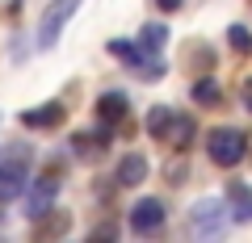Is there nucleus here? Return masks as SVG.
Masks as SVG:
<instances>
[{
  "label": "nucleus",
  "instance_id": "4",
  "mask_svg": "<svg viewBox=\"0 0 252 243\" xmlns=\"http://www.w3.org/2000/svg\"><path fill=\"white\" fill-rule=\"evenodd\" d=\"M55 197H59V176L46 172V176H38L34 185H26V214L30 218H46L55 210Z\"/></svg>",
  "mask_w": 252,
  "mask_h": 243
},
{
  "label": "nucleus",
  "instance_id": "11",
  "mask_svg": "<svg viewBox=\"0 0 252 243\" xmlns=\"http://www.w3.org/2000/svg\"><path fill=\"white\" fill-rule=\"evenodd\" d=\"M164 42H168V26H160V21H147V26L139 29V51L143 54H160Z\"/></svg>",
  "mask_w": 252,
  "mask_h": 243
},
{
  "label": "nucleus",
  "instance_id": "8",
  "mask_svg": "<svg viewBox=\"0 0 252 243\" xmlns=\"http://www.w3.org/2000/svg\"><path fill=\"white\" fill-rule=\"evenodd\" d=\"M118 185H143L147 180V155H139V151H126L122 160H118Z\"/></svg>",
  "mask_w": 252,
  "mask_h": 243
},
{
  "label": "nucleus",
  "instance_id": "17",
  "mask_svg": "<svg viewBox=\"0 0 252 243\" xmlns=\"http://www.w3.org/2000/svg\"><path fill=\"white\" fill-rule=\"evenodd\" d=\"M240 101H244V109H248V113H252V76H248V80H244V88H240Z\"/></svg>",
  "mask_w": 252,
  "mask_h": 243
},
{
  "label": "nucleus",
  "instance_id": "18",
  "mask_svg": "<svg viewBox=\"0 0 252 243\" xmlns=\"http://www.w3.org/2000/svg\"><path fill=\"white\" fill-rule=\"evenodd\" d=\"M181 4H185V0H156V9H160V13H177Z\"/></svg>",
  "mask_w": 252,
  "mask_h": 243
},
{
  "label": "nucleus",
  "instance_id": "16",
  "mask_svg": "<svg viewBox=\"0 0 252 243\" xmlns=\"http://www.w3.org/2000/svg\"><path fill=\"white\" fill-rule=\"evenodd\" d=\"M227 42H231L235 54H248V51H252V34H248L244 26H231V29H227Z\"/></svg>",
  "mask_w": 252,
  "mask_h": 243
},
{
  "label": "nucleus",
  "instance_id": "7",
  "mask_svg": "<svg viewBox=\"0 0 252 243\" xmlns=\"http://www.w3.org/2000/svg\"><path fill=\"white\" fill-rule=\"evenodd\" d=\"M63 101H46V105H38V109H26L21 113V126H30V130H51V126H59L63 122Z\"/></svg>",
  "mask_w": 252,
  "mask_h": 243
},
{
  "label": "nucleus",
  "instance_id": "15",
  "mask_svg": "<svg viewBox=\"0 0 252 243\" xmlns=\"http://www.w3.org/2000/svg\"><path fill=\"white\" fill-rule=\"evenodd\" d=\"M219 97H223V92H219L215 80H198V84H193V101H198V105H215Z\"/></svg>",
  "mask_w": 252,
  "mask_h": 243
},
{
  "label": "nucleus",
  "instance_id": "5",
  "mask_svg": "<svg viewBox=\"0 0 252 243\" xmlns=\"http://www.w3.org/2000/svg\"><path fill=\"white\" fill-rule=\"evenodd\" d=\"M227 201H219V197H206V201H198V206L189 210V222H193V231L198 235H223V226H227Z\"/></svg>",
  "mask_w": 252,
  "mask_h": 243
},
{
  "label": "nucleus",
  "instance_id": "3",
  "mask_svg": "<svg viewBox=\"0 0 252 243\" xmlns=\"http://www.w3.org/2000/svg\"><path fill=\"white\" fill-rule=\"evenodd\" d=\"M26 151H13L0 160V206H9V201H17L21 193H26Z\"/></svg>",
  "mask_w": 252,
  "mask_h": 243
},
{
  "label": "nucleus",
  "instance_id": "14",
  "mask_svg": "<svg viewBox=\"0 0 252 243\" xmlns=\"http://www.w3.org/2000/svg\"><path fill=\"white\" fill-rule=\"evenodd\" d=\"M172 113H177V109H172V105H156L152 113H147V130H152L156 138H164V130H168V122H172Z\"/></svg>",
  "mask_w": 252,
  "mask_h": 243
},
{
  "label": "nucleus",
  "instance_id": "1",
  "mask_svg": "<svg viewBox=\"0 0 252 243\" xmlns=\"http://www.w3.org/2000/svg\"><path fill=\"white\" fill-rule=\"evenodd\" d=\"M206 155L210 163H219V168H235V163L248 155V135L235 126H215L206 135Z\"/></svg>",
  "mask_w": 252,
  "mask_h": 243
},
{
  "label": "nucleus",
  "instance_id": "2",
  "mask_svg": "<svg viewBox=\"0 0 252 243\" xmlns=\"http://www.w3.org/2000/svg\"><path fill=\"white\" fill-rule=\"evenodd\" d=\"M76 9H80V0H51L42 13V21H38V51H51L55 42H59L63 26L76 17Z\"/></svg>",
  "mask_w": 252,
  "mask_h": 243
},
{
  "label": "nucleus",
  "instance_id": "12",
  "mask_svg": "<svg viewBox=\"0 0 252 243\" xmlns=\"http://www.w3.org/2000/svg\"><path fill=\"white\" fill-rule=\"evenodd\" d=\"M109 54H114V59H122V63H130V67L143 59V51H139L135 38H114V42H109Z\"/></svg>",
  "mask_w": 252,
  "mask_h": 243
},
{
  "label": "nucleus",
  "instance_id": "13",
  "mask_svg": "<svg viewBox=\"0 0 252 243\" xmlns=\"http://www.w3.org/2000/svg\"><path fill=\"white\" fill-rule=\"evenodd\" d=\"M231 201H235V222H252V193L244 185H231Z\"/></svg>",
  "mask_w": 252,
  "mask_h": 243
},
{
  "label": "nucleus",
  "instance_id": "6",
  "mask_svg": "<svg viewBox=\"0 0 252 243\" xmlns=\"http://www.w3.org/2000/svg\"><path fill=\"white\" fill-rule=\"evenodd\" d=\"M164 201H156V197H143V201H135V210H130V231L135 235H156L164 226Z\"/></svg>",
  "mask_w": 252,
  "mask_h": 243
},
{
  "label": "nucleus",
  "instance_id": "10",
  "mask_svg": "<svg viewBox=\"0 0 252 243\" xmlns=\"http://www.w3.org/2000/svg\"><path fill=\"white\" fill-rule=\"evenodd\" d=\"M189 138H193V117L172 113V122H168V130H164V138H160V143H172V147L181 151V147H189Z\"/></svg>",
  "mask_w": 252,
  "mask_h": 243
},
{
  "label": "nucleus",
  "instance_id": "9",
  "mask_svg": "<svg viewBox=\"0 0 252 243\" xmlns=\"http://www.w3.org/2000/svg\"><path fill=\"white\" fill-rule=\"evenodd\" d=\"M126 105H130V101H126V92H101L97 97V117L101 122H105V126H114V122H122L126 117Z\"/></svg>",
  "mask_w": 252,
  "mask_h": 243
}]
</instances>
